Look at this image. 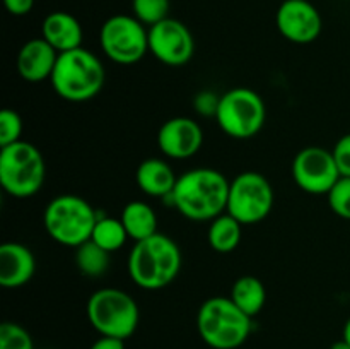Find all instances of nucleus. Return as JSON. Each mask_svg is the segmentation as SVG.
I'll list each match as a JSON object with an SVG mask.
<instances>
[{"label":"nucleus","mask_w":350,"mask_h":349,"mask_svg":"<svg viewBox=\"0 0 350 349\" xmlns=\"http://www.w3.org/2000/svg\"><path fill=\"white\" fill-rule=\"evenodd\" d=\"M123 226H125L129 238L133 242H140L149 236L156 235L157 231V216L156 211L147 202L132 201L123 207L122 216Z\"/></svg>","instance_id":"nucleus-19"},{"label":"nucleus","mask_w":350,"mask_h":349,"mask_svg":"<svg viewBox=\"0 0 350 349\" xmlns=\"http://www.w3.org/2000/svg\"><path fill=\"white\" fill-rule=\"evenodd\" d=\"M149 51L167 67H183L195 53L193 34L181 21L166 17L149 27Z\"/></svg>","instance_id":"nucleus-12"},{"label":"nucleus","mask_w":350,"mask_h":349,"mask_svg":"<svg viewBox=\"0 0 350 349\" xmlns=\"http://www.w3.org/2000/svg\"><path fill=\"white\" fill-rule=\"evenodd\" d=\"M330 349H350V344L347 341H344V339H340V341L334 342Z\"/></svg>","instance_id":"nucleus-32"},{"label":"nucleus","mask_w":350,"mask_h":349,"mask_svg":"<svg viewBox=\"0 0 350 349\" xmlns=\"http://www.w3.org/2000/svg\"><path fill=\"white\" fill-rule=\"evenodd\" d=\"M202 144V127L188 116L166 120L157 132V147L170 159H188L200 151Z\"/></svg>","instance_id":"nucleus-14"},{"label":"nucleus","mask_w":350,"mask_h":349,"mask_svg":"<svg viewBox=\"0 0 350 349\" xmlns=\"http://www.w3.org/2000/svg\"><path fill=\"white\" fill-rule=\"evenodd\" d=\"M109 255L111 253L96 245L92 240H88V242L75 248V266L84 276L99 277L106 274L109 263H111Z\"/></svg>","instance_id":"nucleus-23"},{"label":"nucleus","mask_w":350,"mask_h":349,"mask_svg":"<svg viewBox=\"0 0 350 349\" xmlns=\"http://www.w3.org/2000/svg\"><path fill=\"white\" fill-rule=\"evenodd\" d=\"M135 181L140 190L149 197H170L178 177L167 161L161 157H147L137 166Z\"/></svg>","instance_id":"nucleus-18"},{"label":"nucleus","mask_w":350,"mask_h":349,"mask_svg":"<svg viewBox=\"0 0 350 349\" xmlns=\"http://www.w3.org/2000/svg\"><path fill=\"white\" fill-rule=\"evenodd\" d=\"M105 79L101 60L81 47L58 53L50 82L60 98L70 103H84L101 92Z\"/></svg>","instance_id":"nucleus-3"},{"label":"nucleus","mask_w":350,"mask_h":349,"mask_svg":"<svg viewBox=\"0 0 350 349\" xmlns=\"http://www.w3.org/2000/svg\"><path fill=\"white\" fill-rule=\"evenodd\" d=\"M46 177L43 154L26 140L0 147V185L16 198H29L41 190Z\"/></svg>","instance_id":"nucleus-6"},{"label":"nucleus","mask_w":350,"mask_h":349,"mask_svg":"<svg viewBox=\"0 0 350 349\" xmlns=\"http://www.w3.org/2000/svg\"><path fill=\"white\" fill-rule=\"evenodd\" d=\"M88 320L99 335L129 339L139 327L140 311L137 301L118 287H103L89 296Z\"/></svg>","instance_id":"nucleus-7"},{"label":"nucleus","mask_w":350,"mask_h":349,"mask_svg":"<svg viewBox=\"0 0 350 349\" xmlns=\"http://www.w3.org/2000/svg\"><path fill=\"white\" fill-rule=\"evenodd\" d=\"M219 98L221 96H215L214 92L204 91L195 98V108H197L198 113L208 116H215V112H217L219 106Z\"/></svg>","instance_id":"nucleus-29"},{"label":"nucleus","mask_w":350,"mask_h":349,"mask_svg":"<svg viewBox=\"0 0 350 349\" xmlns=\"http://www.w3.org/2000/svg\"><path fill=\"white\" fill-rule=\"evenodd\" d=\"M99 44L111 62L133 65L149 51V29L137 17L116 14L103 23Z\"/></svg>","instance_id":"nucleus-9"},{"label":"nucleus","mask_w":350,"mask_h":349,"mask_svg":"<svg viewBox=\"0 0 350 349\" xmlns=\"http://www.w3.org/2000/svg\"><path fill=\"white\" fill-rule=\"evenodd\" d=\"M332 153L342 177H350V133H345L337 140Z\"/></svg>","instance_id":"nucleus-28"},{"label":"nucleus","mask_w":350,"mask_h":349,"mask_svg":"<svg viewBox=\"0 0 350 349\" xmlns=\"http://www.w3.org/2000/svg\"><path fill=\"white\" fill-rule=\"evenodd\" d=\"M91 240L96 245L105 248L106 252L113 253L125 245L126 240H129V233H126L125 226H123L120 218L116 219L109 218V216H98Z\"/></svg>","instance_id":"nucleus-22"},{"label":"nucleus","mask_w":350,"mask_h":349,"mask_svg":"<svg viewBox=\"0 0 350 349\" xmlns=\"http://www.w3.org/2000/svg\"><path fill=\"white\" fill-rule=\"evenodd\" d=\"M273 188L258 171H243L229 183L226 212L241 224H256L273 209Z\"/></svg>","instance_id":"nucleus-10"},{"label":"nucleus","mask_w":350,"mask_h":349,"mask_svg":"<svg viewBox=\"0 0 350 349\" xmlns=\"http://www.w3.org/2000/svg\"><path fill=\"white\" fill-rule=\"evenodd\" d=\"M236 307L248 317H256L263 310L267 301V291L262 281L255 276H243L232 284L229 294Z\"/></svg>","instance_id":"nucleus-20"},{"label":"nucleus","mask_w":350,"mask_h":349,"mask_svg":"<svg viewBox=\"0 0 350 349\" xmlns=\"http://www.w3.org/2000/svg\"><path fill=\"white\" fill-rule=\"evenodd\" d=\"M0 349H34V344L23 325L3 322L0 325Z\"/></svg>","instance_id":"nucleus-25"},{"label":"nucleus","mask_w":350,"mask_h":349,"mask_svg":"<svg viewBox=\"0 0 350 349\" xmlns=\"http://www.w3.org/2000/svg\"><path fill=\"white\" fill-rule=\"evenodd\" d=\"M328 205L338 218L350 221V177H340L328 192Z\"/></svg>","instance_id":"nucleus-26"},{"label":"nucleus","mask_w":350,"mask_h":349,"mask_svg":"<svg viewBox=\"0 0 350 349\" xmlns=\"http://www.w3.org/2000/svg\"><path fill=\"white\" fill-rule=\"evenodd\" d=\"M58 51L44 38L26 41L17 55V72L26 82H43L51 77Z\"/></svg>","instance_id":"nucleus-16"},{"label":"nucleus","mask_w":350,"mask_h":349,"mask_svg":"<svg viewBox=\"0 0 350 349\" xmlns=\"http://www.w3.org/2000/svg\"><path fill=\"white\" fill-rule=\"evenodd\" d=\"M133 17L144 26H154L161 23L170 14V0H132Z\"/></svg>","instance_id":"nucleus-24"},{"label":"nucleus","mask_w":350,"mask_h":349,"mask_svg":"<svg viewBox=\"0 0 350 349\" xmlns=\"http://www.w3.org/2000/svg\"><path fill=\"white\" fill-rule=\"evenodd\" d=\"M23 135V118L14 109L5 108L0 112V147L21 140Z\"/></svg>","instance_id":"nucleus-27"},{"label":"nucleus","mask_w":350,"mask_h":349,"mask_svg":"<svg viewBox=\"0 0 350 349\" xmlns=\"http://www.w3.org/2000/svg\"><path fill=\"white\" fill-rule=\"evenodd\" d=\"M89 349H125V341L123 339L101 335L98 341L92 342V346Z\"/></svg>","instance_id":"nucleus-31"},{"label":"nucleus","mask_w":350,"mask_h":349,"mask_svg":"<svg viewBox=\"0 0 350 349\" xmlns=\"http://www.w3.org/2000/svg\"><path fill=\"white\" fill-rule=\"evenodd\" d=\"M277 27L287 41L313 43L321 33V16L308 0H284L277 10Z\"/></svg>","instance_id":"nucleus-13"},{"label":"nucleus","mask_w":350,"mask_h":349,"mask_svg":"<svg viewBox=\"0 0 350 349\" xmlns=\"http://www.w3.org/2000/svg\"><path fill=\"white\" fill-rule=\"evenodd\" d=\"M252 320L229 296H212L198 308L197 331L208 348L238 349L252 334Z\"/></svg>","instance_id":"nucleus-4"},{"label":"nucleus","mask_w":350,"mask_h":349,"mask_svg":"<svg viewBox=\"0 0 350 349\" xmlns=\"http://www.w3.org/2000/svg\"><path fill=\"white\" fill-rule=\"evenodd\" d=\"M41 34H43L41 38H44L58 53L81 48L84 38L81 23L72 14L64 10H55L44 17L41 24Z\"/></svg>","instance_id":"nucleus-17"},{"label":"nucleus","mask_w":350,"mask_h":349,"mask_svg":"<svg viewBox=\"0 0 350 349\" xmlns=\"http://www.w3.org/2000/svg\"><path fill=\"white\" fill-rule=\"evenodd\" d=\"M129 276L139 287L159 291L170 286L181 270V250L163 233L135 242L129 255Z\"/></svg>","instance_id":"nucleus-2"},{"label":"nucleus","mask_w":350,"mask_h":349,"mask_svg":"<svg viewBox=\"0 0 350 349\" xmlns=\"http://www.w3.org/2000/svg\"><path fill=\"white\" fill-rule=\"evenodd\" d=\"M215 122L232 139H252L265 125L267 108L262 96L248 88H234L219 98Z\"/></svg>","instance_id":"nucleus-8"},{"label":"nucleus","mask_w":350,"mask_h":349,"mask_svg":"<svg viewBox=\"0 0 350 349\" xmlns=\"http://www.w3.org/2000/svg\"><path fill=\"white\" fill-rule=\"evenodd\" d=\"M36 259L26 245L5 242L0 246V286L5 289L23 287L33 279Z\"/></svg>","instance_id":"nucleus-15"},{"label":"nucleus","mask_w":350,"mask_h":349,"mask_svg":"<svg viewBox=\"0 0 350 349\" xmlns=\"http://www.w3.org/2000/svg\"><path fill=\"white\" fill-rule=\"evenodd\" d=\"M241 222H239L238 219L232 218L231 214H228V212L217 216L215 219H212L211 226H208V245H211L212 250H215L217 253L232 252V250L238 248V245L241 243Z\"/></svg>","instance_id":"nucleus-21"},{"label":"nucleus","mask_w":350,"mask_h":349,"mask_svg":"<svg viewBox=\"0 0 350 349\" xmlns=\"http://www.w3.org/2000/svg\"><path fill=\"white\" fill-rule=\"evenodd\" d=\"M231 181L214 168H195L178 177L171 202L190 221H212L228 207Z\"/></svg>","instance_id":"nucleus-1"},{"label":"nucleus","mask_w":350,"mask_h":349,"mask_svg":"<svg viewBox=\"0 0 350 349\" xmlns=\"http://www.w3.org/2000/svg\"><path fill=\"white\" fill-rule=\"evenodd\" d=\"M98 221V212L85 198L79 195H58L48 202L43 224L51 240L64 246L77 248L91 240Z\"/></svg>","instance_id":"nucleus-5"},{"label":"nucleus","mask_w":350,"mask_h":349,"mask_svg":"<svg viewBox=\"0 0 350 349\" xmlns=\"http://www.w3.org/2000/svg\"><path fill=\"white\" fill-rule=\"evenodd\" d=\"M3 5L12 16H26L33 9L34 0H3Z\"/></svg>","instance_id":"nucleus-30"},{"label":"nucleus","mask_w":350,"mask_h":349,"mask_svg":"<svg viewBox=\"0 0 350 349\" xmlns=\"http://www.w3.org/2000/svg\"><path fill=\"white\" fill-rule=\"evenodd\" d=\"M340 177L334 153L325 147H304L293 161L294 181L306 194L328 195Z\"/></svg>","instance_id":"nucleus-11"},{"label":"nucleus","mask_w":350,"mask_h":349,"mask_svg":"<svg viewBox=\"0 0 350 349\" xmlns=\"http://www.w3.org/2000/svg\"><path fill=\"white\" fill-rule=\"evenodd\" d=\"M342 339H344V341H347L350 344V318L347 322H345L344 332H342Z\"/></svg>","instance_id":"nucleus-33"}]
</instances>
